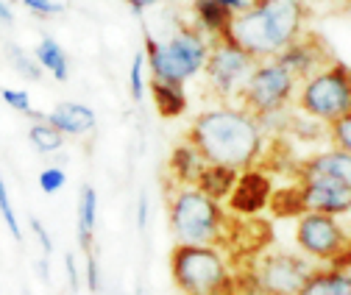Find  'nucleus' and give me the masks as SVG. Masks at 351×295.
<instances>
[{
    "label": "nucleus",
    "mask_w": 351,
    "mask_h": 295,
    "mask_svg": "<svg viewBox=\"0 0 351 295\" xmlns=\"http://www.w3.org/2000/svg\"><path fill=\"white\" fill-rule=\"evenodd\" d=\"M298 170L324 173V176H332V179H340V181L351 184V153L340 151V148H329V151H321L310 159H304L298 164Z\"/></svg>",
    "instance_id": "obj_19"
},
{
    "label": "nucleus",
    "mask_w": 351,
    "mask_h": 295,
    "mask_svg": "<svg viewBox=\"0 0 351 295\" xmlns=\"http://www.w3.org/2000/svg\"><path fill=\"white\" fill-rule=\"evenodd\" d=\"M254 64L256 59L248 51H243L232 36H223V39H209V56L201 73L206 78L209 92L217 101L237 103Z\"/></svg>",
    "instance_id": "obj_8"
},
{
    "label": "nucleus",
    "mask_w": 351,
    "mask_h": 295,
    "mask_svg": "<svg viewBox=\"0 0 351 295\" xmlns=\"http://www.w3.org/2000/svg\"><path fill=\"white\" fill-rule=\"evenodd\" d=\"M64 270H67L70 290L78 292V290H81V273H78V268H75V254H73V251H67V254H64Z\"/></svg>",
    "instance_id": "obj_33"
},
{
    "label": "nucleus",
    "mask_w": 351,
    "mask_h": 295,
    "mask_svg": "<svg viewBox=\"0 0 351 295\" xmlns=\"http://www.w3.org/2000/svg\"><path fill=\"white\" fill-rule=\"evenodd\" d=\"M148 212H151V206H148V195H145V192H140V198H137V229H140V231H145V229H148Z\"/></svg>",
    "instance_id": "obj_34"
},
{
    "label": "nucleus",
    "mask_w": 351,
    "mask_h": 295,
    "mask_svg": "<svg viewBox=\"0 0 351 295\" xmlns=\"http://www.w3.org/2000/svg\"><path fill=\"white\" fill-rule=\"evenodd\" d=\"M298 90V78L279 59H259L240 92V106L248 109L265 129V123L279 117L293 101Z\"/></svg>",
    "instance_id": "obj_7"
},
{
    "label": "nucleus",
    "mask_w": 351,
    "mask_h": 295,
    "mask_svg": "<svg viewBox=\"0 0 351 295\" xmlns=\"http://www.w3.org/2000/svg\"><path fill=\"white\" fill-rule=\"evenodd\" d=\"M295 173H298L295 192L301 201V212H324L332 218L351 215V184L310 170H295Z\"/></svg>",
    "instance_id": "obj_11"
},
{
    "label": "nucleus",
    "mask_w": 351,
    "mask_h": 295,
    "mask_svg": "<svg viewBox=\"0 0 351 295\" xmlns=\"http://www.w3.org/2000/svg\"><path fill=\"white\" fill-rule=\"evenodd\" d=\"M295 245L310 262L348 270L346 257L351 251V240L340 218H332L324 212H301L295 220Z\"/></svg>",
    "instance_id": "obj_9"
},
{
    "label": "nucleus",
    "mask_w": 351,
    "mask_h": 295,
    "mask_svg": "<svg viewBox=\"0 0 351 295\" xmlns=\"http://www.w3.org/2000/svg\"><path fill=\"white\" fill-rule=\"evenodd\" d=\"M28 226H31V234L36 237V242L42 245V257H48V259H51V254H53V240H51L48 229L42 226V220H39V218H34V215H31Z\"/></svg>",
    "instance_id": "obj_32"
},
{
    "label": "nucleus",
    "mask_w": 351,
    "mask_h": 295,
    "mask_svg": "<svg viewBox=\"0 0 351 295\" xmlns=\"http://www.w3.org/2000/svg\"><path fill=\"white\" fill-rule=\"evenodd\" d=\"M86 254V268H84V279H86V290L98 292L101 290V270H98V257H95V248L84 251Z\"/></svg>",
    "instance_id": "obj_31"
},
{
    "label": "nucleus",
    "mask_w": 351,
    "mask_h": 295,
    "mask_svg": "<svg viewBox=\"0 0 351 295\" xmlns=\"http://www.w3.org/2000/svg\"><path fill=\"white\" fill-rule=\"evenodd\" d=\"M167 226L176 245H217L229 231V215L221 201L209 198L198 187L176 184L167 195Z\"/></svg>",
    "instance_id": "obj_3"
},
{
    "label": "nucleus",
    "mask_w": 351,
    "mask_h": 295,
    "mask_svg": "<svg viewBox=\"0 0 351 295\" xmlns=\"http://www.w3.org/2000/svg\"><path fill=\"white\" fill-rule=\"evenodd\" d=\"M148 92L154 98L156 112L165 120H176L187 112V92H184V84H170V81H148Z\"/></svg>",
    "instance_id": "obj_18"
},
{
    "label": "nucleus",
    "mask_w": 351,
    "mask_h": 295,
    "mask_svg": "<svg viewBox=\"0 0 351 295\" xmlns=\"http://www.w3.org/2000/svg\"><path fill=\"white\" fill-rule=\"evenodd\" d=\"M304 0H251L248 9L234 14L229 36L256 62L276 59L306 31Z\"/></svg>",
    "instance_id": "obj_2"
},
{
    "label": "nucleus",
    "mask_w": 351,
    "mask_h": 295,
    "mask_svg": "<svg viewBox=\"0 0 351 295\" xmlns=\"http://www.w3.org/2000/svg\"><path fill=\"white\" fill-rule=\"evenodd\" d=\"M36 184H39V190L45 192V195H56V192H59V190L67 184V173L62 170L59 164H51V167H45V170L39 173Z\"/></svg>",
    "instance_id": "obj_28"
},
{
    "label": "nucleus",
    "mask_w": 351,
    "mask_h": 295,
    "mask_svg": "<svg viewBox=\"0 0 351 295\" xmlns=\"http://www.w3.org/2000/svg\"><path fill=\"white\" fill-rule=\"evenodd\" d=\"M209 164L243 173L265 153V129L240 103H221L193 117L184 137Z\"/></svg>",
    "instance_id": "obj_1"
},
{
    "label": "nucleus",
    "mask_w": 351,
    "mask_h": 295,
    "mask_svg": "<svg viewBox=\"0 0 351 295\" xmlns=\"http://www.w3.org/2000/svg\"><path fill=\"white\" fill-rule=\"evenodd\" d=\"M34 59L39 62V67L45 70V73H51L53 75V81H67L70 78V59H67V53H64V48L59 45V42L53 39V36H42L39 42H36V48H34Z\"/></svg>",
    "instance_id": "obj_22"
},
{
    "label": "nucleus",
    "mask_w": 351,
    "mask_h": 295,
    "mask_svg": "<svg viewBox=\"0 0 351 295\" xmlns=\"http://www.w3.org/2000/svg\"><path fill=\"white\" fill-rule=\"evenodd\" d=\"M20 3L34 17H42V20H51V17L64 14V3H59V0H20Z\"/></svg>",
    "instance_id": "obj_29"
},
{
    "label": "nucleus",
    "mask_w": 351,
    "mask_h": 295,
    "mask_svg": "<svg viewBox=\"0 0 351 295\" xmlns=\"http://www.w3.org/2000/svg\"><path fill=\"white\" fill-rule=\"evenodd\" d=\"M123 3L131 9V12H137V14H143V12H148V9H154V6H162L165 0H123Z\"/></svg>",
    "instance_id": "obj_35"
},
{
    "label": "nucleus",
    "mask_w": 351,
    "mask_h": 295,
    "mask_svg": "<svg viewBox=\"0 0 351 295\" xmlns=\"http://www.w3.org/2000/svg\"><path fill=\"white\" fill-rule=\"evenodd\" d=\"M0 218H3V223L9 226V234L23 242V229H20V220H17V212L12 206V195H9V184H6V176L0 173Z\"/></svg>",
    "instance_id": "obj_26"
},
{
    "label": "nucleus",
    "mask_w": 351,
    "mask_h": 295,
    "mask_svg": "<svg viewBox=\"0 0 351 295\" xmlns=\"http://www.w3.org/2000/svg\"><path fill=\"white\" fill-rule=\"evenodd\" d=\"M0 98H3V103L20 114H34V106H31V95L25 90H12V87H3L0 90Z\"/></svg>",
    "instance_id": "obj_30"
},
{
    "label": "nucleus",
    "mask_w": 351,
    "mask_h": 295,
    "mask_svg": "<svg viewBox=\"0 0 351 295\" xmlns=\"http://www.w3.org/2000/svg\"><path fill=\"white\" fill-rule=\"evenodd\" d=\"M268 203H271V179L265 173H259L256 167L243 170L237 176V184H234L232 195L226 198V206L234 215H243V218H254Z\"/></svg>",
    "instance_id": "obj_13"
},
{
    "label": "nucleus",
    "mask_w": 351,
    "mask_h": 295,
    "mask_svg": "<svg viewBox=\"0 0 351 295\" xmlns=\"http://www.w3.org/2000/svg\"><path fill=\"white\" fill-rule=\"evenodd\" d=\"M313 270L315 265L304 254L271 251L254 268V290L256 295H298Z\"/></svg>",
    "instance_id": "obj_10"
},
{
    "label": "nucleus",
    "mask_w": 351,
    "mask_h": 295,
    "mask_svg": "<svg viewBox=\"0 0 351 295\" xmlns=\"http://www.w3.org/2000/svg\"><path fill=\"white\" fill-rule=\"evenodd\" d=\"M329 129V142L332 148H340V151H348L351 153V112L337 117L335 123L326 125Z\"/></svg>",
    "instance_id": "obj_27"
},
{
    "label": "nucleus",
    "mask_w": 351,
    "mask_h": 295,
    "mask_svg": "<svg viewBox=\"0 0 351 295\" xmlns=\"http://www.w3.org/2000/svg\"><path fill=\"white\" fill-rule=\"evenodd\" d=\"M36 273H39V279L45 281V284L51 281V270H48V257H42V259L36 262Z\"/></svg>",
    "instance_id": "obj_38"
},
{
    "label": "nucleus",
    "mask_w": 351,
    "mask_h": 295,
    "mask_svg": "<svg viewBox=\"0 0 351 295\" xmlns=\"http://www.w3.org/2000/svg\"><path fill=\"white\" fill-rule=\"evenodd\" d=\"M170 276L182 295H232L234 276L217 245H173Z\"/></svg>",
    "instance_id": "obj_5"
},
{
    "label": "nucleus",
    "mask_w": 351,
    "mask_h": 295,
    "mask_svg": "<svg viewBox=\"0 0 351 295\" xmlns=\"http://www.w3.org/2000/svg\"><path fill=\"white\" fill-rule=\"evenodd\" d=\"M217 3H221V6H226L232 14H240V12H245V9H248V3H251V0H217Z\"/></svg>",
    "instance_id": "obj_36"
},
{
    "label": "nucleus",
    "mask_w": 351,
    "mask_h": 295,
    "mask_svg": "<svg viewBox=\"0 0 351 295\" xmlns=\"http://www.w3.org/2000/svg\"><path fill=\"white\" fill-rule=\"evenodd\" d=\"M237 170H232V167H221V164H204V170H201V176H198V181H195V187L201 190V192H206L209 198H215V201H226L229 195H232V190H234V184H237Z\"/></svg>",
    "instance_id": "obj_21"
},
{
    "label": "nucleus",
    "mask_w": 351,
    "mask_h": 295,
    "mask_svg": "<svg viewBox=\"0 0 351 295\" xmlns=\"http://www.w3.org/2000/svg\"><path fill=\"white\" fill-rule=\"evenodd\" d=\"M298 81H304L306 75H313L318 73L321 67H326L332 62V53L326 48V42L310 31H304L293 45H287L279 56H276Z\"/></svg>",
    "instance_id": "obj_12"
},
{
    "label": "nucleus",
    "mask_w": 351,
    "mask_h": 295,
    "mask_svg": "<svg viewBox=\"0 0 351 295\" xmlns=\"http://www.w3.org/2000/svg\"><path fill=\"white\" fill-rule=\"evenodd\" d=\"M298 295H351V270L332 265L315 268Z\"/></svg>",
    "instance_id": "obj_16"
},
{
    "label": "nucleus",
    "mask_w": 351,
    "mask_h": 295,
    "mask_svg": "<svg viewBox=\"0 0 351 295\" xmlns=\"http://www.w3.org/2000/svg\"><path fill=\"white\" fill-rule=\"evenodd\" d=\"M137 295H148V290H145V287L140 284V287H137Z\"/></svg>",
    "instance_id": "obj_39"
},
{
    "label": "nucleus",
    "mask_w": 351,
    "mask_h": 295,
    "mask_svg": "<svg viewBox=\"0 0 351 295\" xmlns=\"http://www.w3.org/2000/svg\"><path fill=\"white\" fill-rule=\"evenodd\" d=\"M298 112L324 125L351 112V67L332 59L318 73L298 81L295 101Z\"/></svg>",
    "instance_id": "obj_6"
},
{
    "label": "nucleus",
    "mask_w": 351,
    "mask_h": 295,
    "mask_svg": "<svg viewBox=\"0 0 351 295\" xmlns=\"http://www.w3.org/2000/svg\"><path fill=\"white\" fill-rule=\"evenodd\" d=\"M209 56V39L195 25H179L167 39L145 34V64L151 78L187 84L201 75Z\"/></svg>",
    "instance_id": "obj_4"
},
{
    "label": "nucleus",
    "mask_w": 351,
    "mask_h": 295,
    "mask_svg": "<svg viewBox=\"0 0 351 295\" xmlns=\"http://www.w3.org/2000/svg\"><path fill=\"white\" fill-rule=\"evenodd\" d=\"M45 120L53 125L56 131H62L64 137H84V134L95 131V125H98L95 112L86 106V103H78V101H62V103H56L45 114Z\"/></svg>",
    "instance_id": "obj_14"
},
{
    "label": "nucleus",
    "mask_w": 351,
    "mask_h": 295,
    "mask_svg": "<svg viewBox=\"0 0 351 295\" xmlns=\"http://www.w3.org/2000/svg\"><path fill=\"white\" fill-rule=\"evenodd\" d=\"M145 51H137L134 59H131V67H128V92H131V101L140 103L145 98V87H148V81H145Z\"/></svg>",
    "instance_id": "obj_25"
},
{
    "label": "nucleus",
    "mask_w": 351,
    "mask_h": 295,
    "mask_svg": "<svg viewBox=\"0 0 351 295\" xmlns=\"http://www.w3.org/2000/svg\"><path fill=\"white\" fill-rule=\"evenodd\" d=\"M0 23H3V25L14 23V12H12V6L6 3V0H0Z\"/></svg>",
    "instance_id": "obj_37"
},
{
    "label": "nucleus",
    "mask_w": 351,
    "mask_h": 295,
    "mask_svg": "<svg viewBox=\"0 0 351 295\" xmlns=\"http://www.w3.org/2000/svg\"><path fill=\"white\" fill-rule=\"evenodd\" d=\"M204 164H206L204 156H201L187 140H184L182 145L173 148L170 162H167L173 181H176V184H190V187H195V181H198V176H201V170H204Z\"/></svg>",
    "instance_id": "obj_20"
},
{
    "label": "nucleus",
    "mask_w": 351,
    "mask_h": 295,
    "mask_svg": "<svg viewBox=\"0 0 351 295\" xmlns=\"http://www.w3.org/2000/svg\"><path fill=\"white\" fill-rule=\"evenodd\" d=\"M234 14L221 6L217 0H193V25L206 36V39H223L232 31Z\"/></svg>",
    "instance_id": "obj_15"
},
{
    "label": "nucleus",
    "mask_w": 351,
    "mask_h": 295,
    "mask_svg": "<svg viewBox=\"0 0 351 295\" xmlns=\"http://www.w3.org/2000/svg\"><path fill=\"white\" fill-rule=\"evenodd\" d=\"M6 56H9V64L14 67L17 75H23L25 81H42V73H45V70L39 67V62L34 59V53L23 51L20 45H9L6 48Z\"/></svg>",
    "instance_id": "obj_24"
},
{
    "label": "nucleus",
    "mask_w": 351,
    "mask_h": 295,
    "mask_svg": "<svg viewBox=\"0 0 351 295\" xmlns=\"http://www.w3.org/2000/svg\"><path fill=\"white\" fill-rule=\"evenodd\" d=\"M346 3H348V6H351V0H346Z\"/></svg>",
    "instance_id": "obj_40"
},
{
    "label": "nucleus",
    "mask_w": 351,
    "mask_h": 295,
    "mask_svg": "<svg viewBox=\"0 0 351 295\" xmlns=\"http://www.w3.org/2000/svg\"><path fill=\"white\" fill-rule=\"evenodd\" d=\"M28 142L39 153H59L67 140H64L62 131L53 129L48 120H36V123H31V129H28Z\"/></svg>",
    "instance_id": "obj_23"
},
{
    "label": "nucleus",
    "mask_w": 351,
    "mask_h": 295,
    "mask_svg": "<svg viewBox=\"0 0 351 295\" xmlns=\"http://www.w3.org/2000/svg\"><path fill=\"white\" fill-rule=\"evenodd\" d=\"M95 226H98V190L93 184H84L78 192V215H75L81 251L95 248Z\"/></svg>",
    "instance_id": "obj_17"
}]
</instances>
